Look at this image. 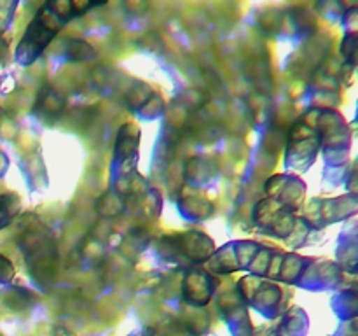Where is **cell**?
<instances>
[{
  "mask_svg": "<svg viewBox=\"0 0 358 336\" xmlns=\"http://www.w3.org/2000/svg\"><path fill=\"white\" fill-rule=\"evenodd\" d=\"M70 16H73L70 2L44 4L17 44L16 62L20 65H30L31 62H35Z\"/></svg>",
  "mask_w": 358,
  "mask_h": 336,
  "instance_id": "cell-1",
  "label": "cell"
},
{
  "mask_svg": "<svg viewBox=\"0 0 358 336\" xmlns=\"http://www.w3.org/2000/svg\"><path fill=\"white\" fill-rule=\"evenodd\" d=\"M224 251L229 252V258L220 254H213L212 265L213 270L220 273H229L234 272V270L240 268H248V265L252 262L254 255L257 254V251H261L257 244L254 241H234V244L224 245Z\"/></svg>",
  "mask_w": 358,
  "mask_h": 336,
  "instance_id": "cell-2",
  "label": "cell"
},
{
  "mask_svg": "<svg viewBox=\"0 0 358 336\" xmlns=\"http://www.w3.org/2000/svg\"><path fill=\"white\" fill-rule=\"evenodd\" d=\"M210 280L212 279L206 273L199 272V270L189 272L184 287L185 298L189 300V303L196 304V307H203L210 300V296L213 293V286Z\"/></svg>",
  "mask_w": 358,
  "mask_h": 336,
  "instance_id": "cell-3",
  "label": "cell"
},
{
  "mask_svg": "<svg viewBox=\"0 0 358 336\" xmlns=\"http://www.w3.org/2000/svg\"><path fill=\"white\" fill-rule=\"evenodd\" d=\"M308 317L304 312L292 310L283 317L282 324L276 329V336H306Z\"/></svg>",
  "mask_w": 358,
  "mask_h": 336,
  "instance_id": "cell-4",
  "label": "cell"
},
{
  "mask_svg": "<svg viewBox=\"0 0 358 336\" xmlns=\"http://www.w3.org/2000/svg\"><path fill=\"white\" fill-rule=\"evenodd\" d=\"M20 210V200L14 195H3L0 196V230L7 226L13 220Z\"/></svg>",
  "mask_w": 358,
  "mask_h": 336,
  "instance_id": "cell-5",
  "label": "cell"
},
{
  "mask_svg": "<svg viewBox=\"0 0 358 336\" xmlns=\"http://www.w3.org/2000/svg\"><path fill=\"white\" fill-rule=\"evenodd\" d=\"M14 276V266L7 258L0 254V284L10 282Z\"/></svg>",
  "mask_w": 358,
  "mask_h": 336,
  "instance_id": "cell-6",
  "label": "cell"
},
{
  "mask_svg": "<svg viewBox=\"0 0 358 336\" xmlns=\"http://www.w3.org/2000/svg\"><path fill=\"white\" fill-rule=\"evenodd\" d=\"M343 42H345V44H343V55H345L346 58H350V59L355 58V48H357L355 34H348Z\"/></svg>",
  "mask_w": 358,
  "mask_h": 336,
  "instance_id": "cell-7",
  "label": "cell"
}]
</instances>
